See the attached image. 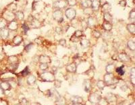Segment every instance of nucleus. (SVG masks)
Wrapping results in <instances>:
<instances>
[{"label":"nucleus","mask_w":135,"mask_h":105,"mask_svg":"<svg viewBox=\"0 0 135 105\" xmlns=\"http://www.w3.org/2000/svg\"><path fill=\"white\" fill-rule=\"evenodd\" d=\"M39 63L49 64L51 63V59L49 57L46 55H41L39 58Z\"/></svg>","instance_id":"ddd939ff"},{"label":"nucleus","mask_w":135,"mask_h":105,"mask_svg":"<svg viewBox=\"0 0 135 105\" xmlns=\"http://www.w3.org/2000/svg\"><path fill=\"white\" fill-rule=\"evenodd\" d=\"M8 61L12 65H18L19 59L16 55H12L8 57Z\"/></svg>","instance_id":"cd10ccee"},{"label":"nucleus","mask_w":135,"mask_h":105,"mask_svg":"<svg viewBox=\"0 0 135 105\" xmlns=\"http://www.w3.org/2000/svg\"><path fill=\"white\" fill-rule=\"evenodd\" d=\"M70 102L72 104H82L84 102V100L81 96H72L70 98Z\"/></svg>","instance_id":"2eb2a0df"},{"label":"nucleus","mask_w":135,"mask_h":105,"mask_svg":"<svg viewBox=\"0 0 135 105\" xmlns=\"http://www.w3.org/2000/svg\"><path fill=\"white\" fill-rule=\"evenodd\" d=\"M101 97V96L99 94H98L97 93H95V92H91V93L89 94V97H88V100H89V102L91 104L97 105L99 100H100Z\"/></svg>","instance_id":"7ed1b4c3"},{"label":"nucleus","mask_w":135,"mask_h":105,"mask_svg":"<svg viewBox=\"0 0 135 105\" xmlns=\"http://www.w3.org/2000/svg\"><path fill=\"white\" fill-rule=\"evenodd\" d=\"M116 72L118 73V75H120V76H123L124 74V70L123 69V67H120V68H116Z\"/></svg>","instance_id":"a19ab883"},{"label":"nucleus","mask_w":135,"mask_h":105,"mask_svg":"<svg viewBox=\"0 0 135 105\" xmlns=\"http://www.w3.org/2000/svg\"><path fill=\"white\" fill-rule=\"evenodd\" d=\"M72 105H82L80 104H72Z\"/></svg>","instance_id":"052dcab7"},{"label":"nucleus","mask_w":135,"mask_h":105,"mask_svg":"<svg viewBox=\"0 0 135 105\" xmlns=\"http://www.w3.org/2000/svg\"><path fill=\"white\" fill-rule=\"evenodd\" d=\"M0 88L4 91H8L12 88V86L9 81H4L0 83Z\"/></svg>","instance_id":"6ab92c4d"},{"label":"nucleus","mask_w":135,"mask_h":105,"mask_svg":"<svg viewBox=\"0 0 135 105\" xmlns=\"http://www.w3.org/2000/svg\"><path fill=\"white\" fill-rule=\"evenodd\" d=\"M16 19L18 21L24 20V14L22 11H18L15 13Z\"/></svg>","instance_id":"c756f323"},{"label":"nucleus","mask_w":135,"mask_h":105,"mask_svg":"<svg viewBox=\"0 0 135 105\" xmlns=\"http://www.w3.org/2000/svg\"><path fill=\"white\" fill-rule=\"evenodd\" d=\"M54 82V86L56 88H59L61 87V85H62V81L60 80H56L55 79V81H53Z\"/></svg>","instance_id":"c03bdc74"},{"label":"nucleus","mask_w":135,"mask_h":105,"mask_svg":"<svg viewBox=\"0 0 135 105\" xmlns=\"http://www.w3.org/2000/svg\"><path fill=\"white\" fill-rule=\"evenodd\" d=\"M101 36L103 37V39H105V40H109L111 37V35L110 34V32H104L103 34H101Z\"/></svg>","instance_id":"49530a36"},{"label":"nucleus","mask_w":135,"mask_h":105,"mask_svg":"<svg viewBox=\"0 0 135 105\" xmlns=\"http://www.w3.org/2000/svg\"><path fill=\"white\" fill-rule=\"evenodd\" d=\"M4 57H5V54L4 52H0V61L4 59Z\"/></svg>","instance_id":"13d9d810"},{"label":"nucleus","mask_w":135,"mask_h":105,"mask_svg":"<svg viewBox=\"0 0 135 105\" xmlns=\"http://www.w3.org/2000/svg\"><path fill=\"white\" fill-rule=\"evenodd\" d=\"M127 47L130 51H134L135 50V42L134 41L132 40H130L127 42Z\"/></svg>","instance_id":"2f4dec72"},{"label":"nucleus","mask_w":135,"mask_h":105,"mask_svg":"<svg viewBox=\"0 0 135 105\" xmlns=\"http://www.w3.org/2000/svg\"><path fill=\"white\" fill-rule=\"evenodd\" d=\"M97 88H99V90H103L105 88L106 84L103 80H98L97 82Z\"/></svg>","instance_id":"72a5a7b5"},{"label":"nucleus","mask_w":135,"mask_h":105,"mask_svg":"<svg viewBox=\"0 0 135 105\" xmlns=\"http://www.w3.org/2000/svg\"><path fill=\"white\" fill-rule=\"evenodd\" d=\"M26 83L29 86H33L34 84L36 83L37 81V78L36 76L33 74H31L30 73L29 76H27V78H26Z\"/></svg>","instance_id":"f3484780"},{"label":"nucleus","mask_w":135,"mask_h":105,"mask_svg":"<svg viewBox=\"0 0 135 105\" xmlns=\"http://www.w3.org/2000/svg\"><path fill=\"white\" fill-rule=\"evenodd\" d=\"M77 66L75 63H71L70 64L67 65L66 67V70L67 72H68L70 73H75L76 72L77 70Z\"/></svg>","instance_id":"f8f14e48"},{"label":"nucleus","mask_w":135,"mask_h":105,"mask_svg":"<svg viewBox=\"0 0 135 105\" xmlns=\"http://www.w3.org/2000/svg\"><path fill=\"white\" fill-rule=\"evenodd\" d=\"M91 8L93 11H98L101 8L100 0H91Z\"/></svg>","instance_id":"a211bd4d"},{"label":"nucleus","mask_w":135,"mask_h":105,"mask_svg":"<svg viewBox=\"0 0 135 105\" xmlns=\"http://www.w3.org/2000/svg\"><path fill=\"white\" fill-rule=\"evenodd\" d=\"M126 28L128 31L130 32V34L134 35L135 34V24L134 23H130V24H127Z\"/></svg>","instance_id":"c85d7f7f"},{"label":"nucleus","mask_w":135,"mask_h":105,"mask_svg":"<svg viewBox=\"0 0 135 105\" xmlns=\"http://www.w3.org/2000/svg\"><path fill=\"white\" fill-rule=\"evenodd\" d=\"M52 69H51V72H53V73H54V74H55V73H56L57 71H58V68H56V67H55V66H52Z\"/></svg>","instance_id":"4d7b16f0"},{"label":"nucleus","mask_w":135,"mask_h":105,"mask_svg":"<svg viewBox=\"0 0 135 105\" xmlns=\"http://www.w3.org/2000/svg\"><path fill=\"white\" fill-rule=\"evenodd\" d=\"M67 5H68L70 7L75 6L77 4V0H66Z\"/></svg>","instance_id":"ea45409f"},{"label":"nucleus","mask_w":135,"mask_h":105,"mask_svg":"<svg viewBox=\"0 0 135 105\" xmlns=\"http://www.w3.org/2000/svg\"><path fill=\"white\" fill-rule=\"evenodd\" d=\"M115 80L116 78L113 73H107L103 76V81H105L106 86H111L115 84Z\"/></svg>","instance_id":"f03ea898"},{"label":"nucleus","mask_w":135,"mask_h":105,"mask_svg":"<svg viewBox=\"0 0 135 105\" xmlns=\"http://www.w3.org/2000/svg\"><path fill=\"white\" fill-rule=\"evenodd\" d=\"M119 4H120V5L122 6V7H126V6L127 2L126 0H120V2H119Z\"/></svg>","instance_id":"603ef678"},{"label":"nucleus","mask_w":135,"mask_h":105,"mask_svg":"<svg viewBox=\"0 0 135 105\" xmlns=\"http://www.w3.org/2000/svg\"><path fill=\"white\" fill-rule=\"evenodd\" d=\"M60 61H59V60H55V61H54V64H53V66L56 67V68H58L59 66H60Z\"/></svg>","instance_id":"5fc2aeb1"},{"label":"nucleus","mask_w":135,"mask_h":105,"mask_svg":"<svg viewBox=\"0 0 135 105\" xmlns=\"http://www.w3.org/2000/svg\"><path fill=\"white\" fill-rule=\"evenodd\" d=\"M87 27L93 28L97 26V20L94 16H89L87 19Z\"/></svg>","instance_id":"1a4fd4ad"},{"label":"nucleus","mask_w":135,"mask_h":105,"mask_svg":"<svg viewBox=\"0 0 135 105\" xmlns=\"http://www.w3.org/2000/svg\"><path fill=\"white\" fill-rule=\"evenodd\" d=\"M80 45L83 49H87V48H89L91 45V42L90 41L87 39H82L80 41Z\"/></svg>","instance_id":"4be33fe9"},{"label":"nucleus","mask_w":135,"mask_h":105,"mask_svg":"<svg viewBox=\"0 0 135 105\" xmlns=\"http://www.w3.org/2000/svg\"><path fill=\"white\" fill-rule=\"evenodd\" d=\"M105 98L107 99L109 103H112V102H116L118 100V96L116 94L113 93H108L106 95Z\"/></svg>","instance_id":"dca6fc26"},{"label":"nucleus","mask_w":135,"mask_h":105,"mask_svg":"<svg viewBox=\"0 0 135 105\" xmlns=\"http://www.w3.org/2000/svg\"><path fill=\"white\" fill-rule=\"evenodd\" d=\"M9 34H10V31L6 28L2 29V31L0 32V36L3 39L5 40L9 38Z\"/></svg>","instance_id":"5701e85b"},{"label":"nucleus","mask_w":135,"mask_h":105,"mask_svg":"<svg viewBox=\"0 0 135 105\" xmlns=\"http://www.w3.org/2000/svg\"><path fill=\"white\" fill-rule=\"evenodd\" d=\"M93 36L96 39H99L101 37V33L99 31H94L93 32Z\"/></svg>","instance_id":"37998d69"},{"label":"nucleus","mask_w":135,"mask_h":105,"mask_svg":"<svg viewBox=\"0 0 135 105\" xmlns=\"http://www.w3.org/2000/svg\"><path fill=\"white\" fill-rule=\"evenodd\" d=\"M21 74H22V76L23 77L24 76H29V75L30 74V72L29 71V69H28V67H26V68L24 69L23 71L21 72Z\"/></svg>","instance_id":"de8ad7c7"},{"label":"nucleus","mask_w":135,"mask_h":105,"mask_svg":"<svg viewBox=\"0 0 135 105\" xmlns=\"http://www.w3.org/2000/svg\"><path fill=\"white\" fill-rule=\"evenodd\" d=\"M74 63H75L76 65H79L80 63H81V60H80V59L79 57H76L75 59H74Z\"/></svg>","instance_id":"864d4df0"},{"label":"nucleus","mask_w":135,"mask_h":105,"mask_svg":"<svg viewBox=\"0 0 135 105\" xmlns=\"http://www.w3.org/2000/svg\"><path fill=\"white\" fill-rule=\"evenodd\" d=\"M110 103L105 97H101L97 105H109Z\"/></svg>","instance_id":"f704fd0d"},{"label":"nucleus","mask_w":135,"mask_h":105,"mask_svg":"<svg viewBox=\"0 0 135 105\" xmlns=\"http://www.w3.org/2000/svg\"><path fill=\"white\" fill-rule=\"evenodd\" d=\"M59 44L61 46H62V47H65L66 46V41L64 39H60V41H59Z\"/></svg>","instance_id":"3c124183"},{"label":"nucleus","mask_w":135,"mask_h":105,"mask_svg":"<svg viewBox=\"0 0 135 105\" xmlns=\"http://www.w3.org/2000/svg\"><path fill=\"white\" fill-rule=\"evenodd\" d=\"M129 19L134 20V19H135V10H134V9L132 10L130 12V14H129Z\"/></svg>","instance_id":"09e8293b"},{"label":"nucleus","mask_w":135,"mask_h":105,"mask_svg":"<svg viewBox=\"0 0 135 105\" xmlns=\"http://www.w3.org/2000/svg\"><path fill=\"white\" fill-rule=\"evenodd\" d=\"M116 65L114 64H113V63H110V64H108L106 66L105 71L108 73H113L116 71Z\"/></svg>","instance_id":"b1692460"},{"label":"nucleus","mask_w":135,"mask_h":105,"mask_svg":"<svg viewBox=\"0 0 135 105\" xmlns=\"http://www.w3.org/2000/svg\"><path fill=\"white\" fill-rule=\"evenodd\" d=\"M118 57L121 62L123 63H128L130 61V57L126 52H120L118 55Z\"/></svg>","instance_id":"9b49d317"},{"label":"nucleus","mask_w":135,"mask_h":105,"mask_svg":"<svg viewBox=\"0 0 135 105\" xmlns=\"http://www.w3.org/2000/svg\"></svg>","instance_id":"680f3d73"},{"label":"nucleus","mask_w":135,"mask_h":105,"mask_svg":"<svg viewBox=\"0 0 135 105\" xmlns=\"http://www.w3.org/2000/svg\"><path fill=\"white\" fill-rule=\"evenodd\" d=\"M80 5L83 9L91 8V0H81Z\"/></svg>","instance_id":"a878e982"},{"label":"nucleus","mask_w":135,"mask_h":105,"mask_svg":"<svg viewBox=\"0 0 135 105\" xmlns=\"http://www.w3.org/2000/svg\"><path fill=\"white\" fill-rule=\"evenodd\" d=\"M102 27L103 28V30L105 31H106V32H110L112 30L113 26H112L111 22H108L104 21L102 24Z\"/></svg>","instance_id":"aec40b11"},{"label":"nucleus","mask_w":135,"mask_h":105,"mask_svg":"<svg viewBox=\"0 0 135 105\" xmlns=\"http://www.w3.org/2000/svg\"><path fill=\"white\" fill-rule=\"evenodd\" d=\"M83 12H84V14H85V15H87L89 16H91L93 14L94 11L91 8H88L84 9Z\"/></svg>","instance_id":"c9c22d12"},{"label":"nucleus","mask_w":135,"mask_h":105,"mask_svg":"<svg viewBox=\"0 0 135 105\" xmlns=\"http://www.w3.org/2000/svg\"><path fill=\"white\" fill-rule=\"evenodd\" d=\"M55 32H56L57 34H63V28L59 27V26H58V27H55Z\"/></svg>","instance_id":"8fccbe9b"},{"label":"nucleus","mask_w":135,"mask_h":105,"mask_svg":"<svg viewBox=\"0 0 135 105\" xmlns=\"http://www.w3.org/2000/svg\"><path fill=\"white\" fill-rule=\"evenodd\" d=\"M18 28V23L16 20L8 22V24L7 28L9 31H15L16 30H17Z\"/></svg>","instance_id":"4468645a"},{"label":"nucleus","mask_w":135,"mask_h":105,"mask_svg":"<svg viewBox=\"0 0 135 105\" xmlns=\"http://www.w3.org/2000/svg\"><path fill=\"white\" fill-rule=\"evenodd\" d=\"M29 21L30 22L29 26H31V27L32 28H39L41 26V21L39 20H38V19L35 18L33 17V16H32L31 20Z\"/></svg>","instance_id":"6e6552de"},{"label":"nucleus","mask_w":135,"mask_h":105,"mask_svg":"<svg viewBox=\"0 0 135 105\" xmlns=\"http://www.w3.org/2000/svg\"><path fill=\"white\" fill-rule=\"evenodd\" d=\"M101 12H102L103 14H104V13H108V12H110V10H111V6L109 3L106 2L105 4L101 5Z\"/></svg>","instance_id":"412c9836"},{"label":"nucleus","mask_w":135,"mask_h":105,"mask_svg":"<svg viewBox=\"0 0 135 105\" xmlns=\"http://www.w3.org/2000/svg\"><path fill=\"white\" fill-rule=\"evenodd\" d=\"M53 18L59 23L63 21V13L61 10H55L53 12Z\"/></svg>","instance_id":"39448f33"},{"label":"nucleus","mask_w":135,"mask_h":105,"mask_svg":"<svg viewBox=\"0 0 135 105\" xmlns=\"http://www.w3.org/2000/svg\"><path fill=\"white\" fill-rule=\"evenodd\" d=\"M12 41L14 43V45L17 46L21 44V42L23 41V38L20 35H16L13 39H12Z\"/></svg>","instance_id":"393cba45"},{"label":"nucleus","mask_w":135,"mask_h":105,"mask_svg":"<svg viewBox=\"0 0 135 105\" xmlns=\"http://www.w3.org/2000/svg\"><path fill=\"white\" fill-rule=\"evenodd\" d=\"M19 104H20V105H29L30 104L29 100H28L27 99L25 98H22V99H20V103Z\"/></svg>","instance_id":"79ce46f5"},{"label":"nucleus","mask_w":135,"mask_h":105,"mask_svg":"<svg viewBox=\"0 0 135 105\" xmlns=\"http://www.w3.org/2000/svg\"><path fill=\"white\" fill-rule=\"evenodd\" d=\"M85 73H87V75H88L89 77H91V78H93L94 76L95 73H94V70H93V69H89V70L86 71Z\"/></svg>","instance_id":"a18cd8bd"},{"label":"nucleus","mask_w":135,"mask_h":105,"mask_svg":"<svg viewBox=\"0 0 135 105\" xmlns=\"http://www.w3.org/2000/svg\"><path fill=\"white\" fill-rule=\"evenodd\" d=\"M83 36V32L82 31H80V30H77V31H75V32L73 34V36L76 38H81Z\"/></svg>","instance_id":"58836bf2"},{"label":"nucleus","mask_w":135,"mask_h":105,"mask_svg":"<svg viewBox=\"0 0 135 105\" xmlns=\"http://www.w3.org/2000/svg\"><path fill=\"white\" fill-rule=\"evenodd\" d=\"M103 18H104V21L108 22H112V20H113L112 15L110 14V12H108V13H104V14H103Z\"/></svg>","instance_id":"473e14b6"},{"label":"nucleus","mask_w":135,"mask_h":105,"mask_svg":"<svg viewBox=\"0 0 135 105\" xmlns=\"http://www.w3.org/2000/svg\"><path fill=\"white\" fill-rule=\"evenodd\" d=\"M5 20L8 21V22H11V21H13L14 20H16V16H15V13H14L13 11H11L10 10H7L4 12L3 14V17Z\"/></svg>","instance_id":"20e7f679"},{"label":"nucleus","mask_w":135,"mask_h":105,"mask_svg":"<svg viewBox=\"0 0 135 105\" xmlns=\"http://www.w3.org/2000/svg\"><path fill=\"white\" fill-rule=\"evenodd\" d=\"M39 69L42 71H47L49 69V64H46V63H40L39 64Z\"/></svg>","instance_id":"4c0bfd02"},{"label":"nucleus","mask_w":135,"mask_h":105,"mask_svg":"<svg viewBox=\"0 0 135 105\" xmlns=\"http://www.w3.org/2000/svg\"><path fill=\"white\" fill-rule=\"evenodd\" d=\"M67 6V2L66 0H58L53 3V7L56 10H61L66 8Z\"/></svg>","instance_id":"0eeeda50"},{"label":"nucleus","mask_w":135,"mask_h":105,"mask_svg":"<svg viewBox=\"0 0 135 105\" xmlns=\"http://www.w3.org/2000/svg\"><path fill=\"white\" fill-rule=\"evenodd\" d=\"M29 105H41V104L40 103H39V102H32V103L30 104Z\"/></svg>","instance_id":"bf43d9fd"},{"label":"nucleus","mask_w":135,"mask_h":105,"mask_svg":"<svg viewBox=\"0 0 135 105\" xmlns=\"http://www.w3.org/2000/svg\"><path fill=\"white\" fill-rule=\"evenodd\" d=\"M120 88H121V90H122V91L125 92V91H126V90H128V86H127L126 84H124V85H122V86L120 87Z\"/></svg>","instance_id":"6e6d98bb"},{"label":"nucleus","mask_w":135,"mask_h":105,"mask_svg":"<svg viewBox=\"0 0 135 105\" xmlns=\"http://www.w3.org/2000/svg\"><path fill=\"white\" fill-rule=\"evenodd\" d=\"M67 100L65 97L60 96L55 100V105H66Z\"/></svg>","instance_id":"bb28decb"},{"label":"nucleus","mask_w":135,"mask_h":105,"mask_svg":"<svg viewBox=\"0 0 135 105\" xmlns=\"http://www.w3.org/2000/svg\"><path fill=\"white\" fill-rule=\"evenodd\" d=\"M65 15L68 20H72L76 16V12L75 9H74L73 8H68L66 10Z\"/></svg>","instance_id":"423d86ee"},{"label":"nucleus","mask_w":135,"mask_h":105,"mask_svg":"<svg viewBox=\"0 0 135 105\" xmlns=\"http://www.w3.org/2000/svg\"><path fill=\"white\" fill-rule=\"evenodd\" d=\"M41 81L46 82H53L55 80V74L51 71H43L39 76Z\"/></svg>","instance_id":"f257e3e1"},{"label":"nucleus","mask_w":135,"mask_h":105,"mask_svg":"<svg viewBox=\"0 0 135 105\" xmlns=\"http://www.w3.org/2000/svg\"><path fill=\"white\" fill-rule=\"evenodd\" d=\"M8 22L6 20H5L4 18H0V29L1 30L6 28L8 26Z\"/></svg>","instance_id":"7c9ffc66"},{"label":"nucleus","mask_w":135,"mask_h":105,"mask_svg":"<svg viewBox=\"0 0 135 105\" xmlns=\"http://www.w3.org/2000/svg\"><path fill=\"white\" fill-rule=\"evenodd\" d=\"M82 86L86 92H90L92 90V82H91V80L89 79L84 80L82 83Z\"/></svg>","instance_id":"9d476101"},{"label":"nucleus","mask_w":135,"mask_h":105,"mask_svg":"<svg viewBox=\"0 0 135 105\" xmlns=\"http://www.w3.org/2000/svg\"><path fill=\"white\" fill-rule=\"evenodd\" d=\"M135 70L134 68H132L131 72H130V80H131V83L133 85L135 84V74H134Z\"/></svg>","instance_id":"e433bc0d"}]
</instances>
